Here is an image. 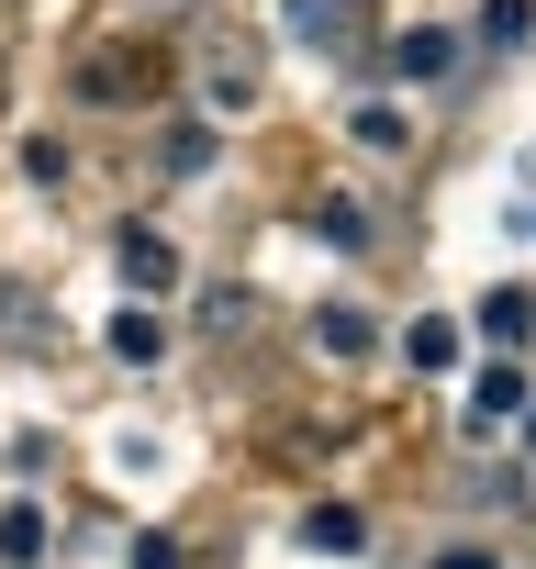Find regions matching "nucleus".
Segmentation results:
<instances>
[{
    "label": "nucleus",
    "instance_id": "obj_4",
    "mask_svg": "<svg viewBox=\"0 0 536 569\" xmlns=\"http://www.w3.org/2000/svg\"><path fill=\"white\" fill-rule=\"evenodd\" d=\"M314 347H325V358H369V347H380V325H369L358 302H336V313H314Z\"/></svg>",
    "mask_w": 536,
    "mask_h": 569
},
{
    "label": "nucleus",
    "instance_id": "obj_12",
    "mask_svg": "<svg viewBox=\"0 0 536 569\" xmlns=\"http://www.w3.org/2000/svg\"><path fill=\"white\" fill-rule=\"evenodd\" d=\"M403 358H414V369H447V358H458V325H447V313H425V325L403 336Z\"/></svg>",
    "mask_w": 536,
    "mask_h": 569
},
{
    "label": "nucleus",
    "instance_id": "obj_15",
    "mask_svg": "<svg viewBox=\"0 0 536 569\" xmlns=\"http://www.w3.org/2000/svg\"><path fill=\"white\" fill-rule=\"evenodd\" d=\"M436 569H503V558H492V547H447Z\"/></svg>",
    "mask_w": 536,
    "mask_h": 569
},
{
    "label": "nucleus",
    "instance_id": "obj_1",
    "mask_svg": "<svg viewBox=\"0 0 536 569\" xmlns=\"http://www.w3.org/2000/svg\"><path fill=\"white\" fill-rule=\"evenodd\" d=\"M257 101V57L246 46H201V112H246Z\"/></svg>",
    "mask_w": 536,
    "mask_h": 569
},
{
    "label": "nucleus",
    "instance_id": "obj_5",
    "mask_svg": "<svg viewBox=\"0 0 536 569\" xmlns=\"http://www.w3.org/2000/svg\"><path fill=\"white\" fill-rule=\"evenodd\" d=\"M358 536H369L358 502H314V513H302V547H325V558H358Z\"/></svg>",
    "mask_w": 536,
    "mask_h": 569
},
{
    "label": "nucleus",
    "instance_id": "obj_10",
    "mask_svg": "<svg viewBox=\"0 0 536 569\" xmlns=\"http://www.w3.org/2000/svg\"><path fill=\"white\" fill-rule=\"evenodd\" d=\"M469 413H480V425H503V413H525V369H480V391H469Z\"/></svg>",
    "mask_w": 536,
    "mask_h": 569
},
{
    "label": "nucleus",
    "instance_id": "obj_6",
    "mask_svg": "<svg viewBox=\"0 0 536 569\" xmlns=\"http://www.w3.org/2000/svg\"><path fill=\"white\" fill-rule=\"evenodd\" d=\"M480 336H503V347H525V336H536V302L514 291V279H503V291H480Z\"/></svg>",
    "mask_w": 536,
    "mask_h": 569
},
{
    "label": "nucleus",
    "instance_id": "obj_13",
    "mask_svg": "<svg viewBox=\"0 0 536 569\" xmlns=\"http://www.w3.org/2000/svg\"><path fill=\"white\" fill-rule=\"evenodd\" d=\"M157 347H168V336H157V313H112V358H135V369H146Z\"/></svg>",
    "mask_w": 536,
    "mask_h": 569
},
{
    "label": "nucleus",
    "instance_id": "obj_9",
    "mask_svg": "<svg viewBox=\"0 0 536 569\" xmlns=\"http://www.w3.org/2000/svg\"><path fill=\"white\" fill-rule=\"evenodd\" d=\"M525 34H536V0H480V46H503V57H514Z\"/></svg>",
    "mask_w": 536,
    "mask_h": 569
},
{
    "label": "nucleus",
    "instance_id": "obj_8",
    "mask_svg": "<svg viewBox=\"0 0 536 569\" xmlns=\"http://www.w3.org/2000/svg\"><path fill=\"white\" fill-rule=\"evenodd\" d=\"M447 68H458V34L414 23V34H403V79H447Z\"/></svg>",
    "mask_w": 536,
    "mask_h": 569
},
{
    "label": "nucleus",
    "instance_id": "obj_3",
    "mask_svg": "<svg viewBox=\"0 0 536 569\" xmlns=\"http://www.w3.org/2000/svg\"><path fill=\"white\" fill-rule=\"evenodd\" d=\"M112 257H123L135 291H168V279H179V246H168V234H146V223H123V246H112Z\"/></svg>",
    "mask_w": 536,
    "mask_h": 569
},
{
    "label": "nucleus",
    "instance_id": "obj_14",
    "mask_svg": "<svg viewBox=\"0 0 536 569\" xmlns=\"http://www.w3.org/2000/svg\"><path fill=\"white\" fill-rule=\"evenodd\" d=\"M358 146H380V157H391V146H414V123H403L391 101H369V112H358Z\"/></svg>",
    "mask_w": 536,
    "mask_h": 569
},
{
    "label": "nucleus",
    "instance_id": "obj_2",
    "mask_svg": "<svg viewBox=\"0 0 536 569\" xmlns=\"http://www.w3.org/2000/svg\"><path fill=\"white\" fill-rule=\"evenodd\" d=\"M280 12H291V34H302V46H325V57H347V46H358V0H280Z\"/></svg>",
    "mask_w": 536,
    "mask_h": 569
},
{
    "label": "nucleus",
    "instance_id": "obj_11",
    "mask_svg": "<svg viewBox=\"0 0 536 569\" xmlns=\"http://www.w3.org/2000/svg\"><path fill=\"white\" fill-rule=\"evenodd\" d=\"M135 79H146V68H135V57H123V46H112V57H90V68H79V90H90V101H123V90H135Z\"/></svg>",
    "mask_w": 536,
    "mask_h": 569
},
{
    "label": "nucleus",
    "instance_id": "obj_7",
    "mask_svg": "<svg viewBox=\"0 0 536 569\" xmlns=\"http://www.w3.org/2000/svg\"><path fill=\"white\" fill-rule=\"evenodd\" d=\"M34 558H46V513L12 502V513H0V569H34Z\"/></svg>",
    "mask_w": 536,
    "mask_h": 569
}]
</instances>
